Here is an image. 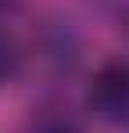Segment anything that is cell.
Returning <instances> with one entry per match:
<instances>
[{
    "label": "cell",
    "instance_id": "6da1fadb",
    "mask_svg": "<svg viewBox=\"0 0 129 133\" xmlns=\"http://www.w3.org/2000/svg\"><path fill=\"white\" fill-rule=\"evenodd\" d=\"M90 111L108 126H129V61L111 58L93 72L86 87Z\"/></svg>",
    "mask_w": 129,
    "mask_h": 133
},
{
    "label": "cell",
    "instance_id": "277c9868",
    "mask_svg": "<svg viewBox=\"0 0 129 133\" xmlns=\"http://www.w3.org/2000/svg\"><path fill=\"white\" fill-rule=\"evenodd\" d=\"M97 4H104L108 11H115L118 18H129V0H97Z\"/></svg>",
    "mask_w": 129,
    "mask_h": 133
},
{
    "label": "cell",
    "instance_id": "7a4b0ae2",
    "mask_svg": "<svg viewBox=\"0 0 129 133\" xmlns=\"http://www.w3.org/2000/svg\"><path fill=\"white\" fill-rule=\"evenodd\" d=\"M29 133H83V126L64 108H43L40 115H32Z\"/></svg>",
    "mask_w": 129,
    "mask_h": 133
},
{
    "label": "cell",
    "instance_id": "3957f363",
    "mask_svg": "<svg viewBox=\"0 0 129 133\" xmlns=\"http://www.w3.org/2000/svg\"><path fill=\"white\" fill-rule=\"evenodd\" d=\"M18 68H22V47L7 29H0V83L18 76Z\"/></svg>",
    "mask_w": 129,
    "mask_h": 133
}]
</instances>
